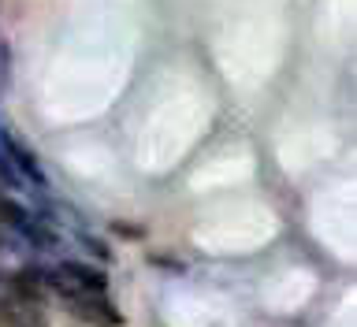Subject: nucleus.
<instances>
[{"label":"nucleus","mask_w":357,"mask_h":327,"mask_svg":"<svg viewBox=\"0 0 357 327\" xmlns=\"http://www.w3.org/2000/svg\"><path fill=\"white\" fill-rule=\"evenodd\" d=\"M45 279L33 268L0 275V327H49Z\"/></svg>","instance_id":"nucleus-1"},{"label":"nucleus","mask_w":357,"mask_h":327,"mask_svg":"<svg viewBox=\"0 0 357 327\" xmlns=\"http://www.w3.org/2000/svg\"><path fill=\"white\" fill-rule=\"evenodd\" d=\"M45 287L52 294L63 298H82V294H108V275L97 272L89 264H78V261H67V264H56L49 275H45Z\"/></svg>","instance_id":"nucleus-2"},{"label":"nucleus","mask_w":357,"mask_h":327,"mask_svg":"<svg viewBox=\"0 0 357 327\" xmlns=\"http://www.w3.org/2000/svg\"><path fill=\"white\" fill-rule=\"evenodd\" d=\"M63 309L71 312L78 324L89 327H119L123 317L116 312V305L108 301V294H82V298H63Z\"/></svg>","instance_id":"nucleus-3"},{"label":"nucleus","mask_w":357,"mask_h":327,"mask_svg":"<svg viewBox=\"0 0 357 327\" xmlns=\"http://www.w3.org/2000/svg\"><path fill=\"white\" fill-rule=\"evenodd\" d=\"M4 149L11 153V160H15V164L22 167V172H26V175L33 178V183H45V175H41L38 160H33V156H30V149H26V145H22V142L15 138V134H4Z\"/></svg>","instance_id":"nucleus-4"},{"label":"nucleus","mask_w":357,"mask_h":327,"mask_svg":"<svg viewBox=\"0 0 357 327\" xmlns=\"http://www.w3.org/2000/svg\"><path fill=\"white\" fill-rule=\"evenodd\" d=\"M0 220H8L11 227H30V220H26V212H22L15 201H8L4 194H0Z\"/></svg>","instance_id":"nucleus-5"}]
</instances>
